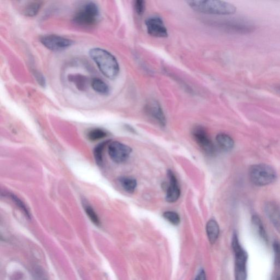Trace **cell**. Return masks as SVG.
<instances>
[{"instance_id":"cell-6","label":"cell","mask_w":280,"mask_h":280,"mask_svg":"<svg viewBox=\"0 0 280 280\" xmlns=\"http://www.w3.org/2000/svg\"><path fill=\"white\" fill-rule=\"evenodd\" d=\"M192 134L196 144L205 154L211 156L215 155V146L203 126H195L193 130Z\"/></svg>"},{"instance_id":"cell-3","label":"cell","mask_w":280,"mask_h":280,"mask_svg":"<svg viewBox=\"0 0 280 280\" xmlns=\"http://www.w3.org/2000/svg\"><path fill=\"white\" fill-rule=\"evenodd\" d=\"M249 177L253 185L263 187L274 183L277 179V174L272 166L265 164H258L250 167Z\"/></svg>"},{"instance_id":"cell-15","label":"cell","mask_w":280,"mask_h":280,"mask_svg":"<svg viewBox=\"0 0 280 280\" xmlns=\"http://www.w3.org/2000/svg\"><path fill=\"white\" fill-rule=\"evenodd\" d=\"M252 227L259 237L264 242H267L268 235L264 227L262 221L257 215H253L251 218Z\"/></svg>"},{"instance_id":"cell-27","label":"cell","mask_w":280,"mask_h":280,"mask_svg":"<svg viewBox=\"0 0 280 280\" xmlns=\"http://www.w3.org/2000/svg\"><path fill=\"white\" fill-rule=\"evenodd\" d=\"M195 280H206V274L204 270H200Z\"/></svg>"},{"instance_id":"cell-25","label":"cell","mask_w":280,"mask_h":280,"mask_svg":"<svg viewBox=\"0 0 280 280\" xmlns=\"http://www.w3.org/2000/svg\"><path fill=\"white\" fill-rule=\"evenodd\" d=\"M106 145V143H102L99 146H97L94 150V156L96 160L97 163H101L102 160V152L104 150V147Z\"/></svg>"},{"instance_id":"cell-22","label":"cell","mask_w":280,"mask_h":280,"mask_svg":"<svg viewBox=\"0 0 280 280\" xmlns=\"http://www.w3.org/2000/svg\"><path fill=\"white\" fill-rule=\"evenodd\" d=\"M8 196H9V197H10L14 202L16 203L17 206H18V208L23 211V213L25 214L28 218H30V214H29L25 204H24L20 199L14 194H8Z\"/></svg>"},{"instance_id":"cell-24","label":"cell","mask_w":280,"mask_h":280,"mask_svg":"<svg viewBox=\"0 0 280 280\" xmlns=\"http://www.w3.org/2000/svg\"><path fill=\"white\" fill-rule=\"evenodd\" d=\"M275 263L277 266L280 267V243L275 242L273 244Z\"/></svg>"},{"instance_id":"cell-9","label":"cell","mask_w":280,"mask_h":280,"mask_svg":"<svg viewBox=\"0 0 280 280\" xmlns=\"http://www.w3.org/2000/svg\"><path fill=\"white\" fill-rule=\"evenodd\" d=\"M147 32L152 36L158 38L168 37V32L162 19L158 16H152L145 21Z\"/></svg>"},{"instance_id":"cell-5","label":"cell","mask_w":280,"mask_h":280,"mask_svg":"<svg viewBox=\"0 0 280 280\" xmlns=\"http://www.w3.org/2000/svg\"><path fill=\"white\" fill-rule=\"evenodd\" d=\"M232 248L235 259V280H247L248 254L241 245L236 234L233 235Z\"/></svg>"},{"instance_id":"cell-1","label":"cell","mask_w":280,"mask_h":280,"mask_svg":"<svg viewBox=\"0 0 280 280\" xmlns=\"http://www.w3.org/2000/svg\"><path fill=\"white\" fill-rule=\"evenodd\" d=\"M90 55L102 74L111 80L115 79L120 72L119 63L110 52L100 48L91 49Z\"/></svg>"},{"instance_id":"cell-28","label":"cell","mask_w":280,"mask_h":280,"mask_svg":"<svg viewBox=\"0 0 280 280\" xmlns=\"http://www.w3.org/2000/svg\"><path fill=\"white\" fill-rule=\"evenodd\" d=\"M277 90L280 93V86L277 87Z\"/></svg>"},{"instance_id":"cell-11","label":"cell","mask_w":280,"mask_h":280,"mask_svg":"<svg viewBox=\"0 0 280 280\" xmlns=\"http://www.w3.org/2000/svg\"><path fill=\"white\" fill-rule=\"evenodd\" d=\"M168 176L169 184L166 191V200L168 203H173L178 201L181 195V190L175 175L173 172L169 170Z\"/></svg>"},{"instance_id":"cell-13","label":"cell","mask_w":280,"mask_h":280,"mask_svg":"<svg viewBox=\"0 0 280 280\" xmlns=\"http://www.w3.org/2000/svg\"><path fill=\"white\" fill-rule=\"evenodd\" d=\"M206 230L210 243L211 244H215L219 235L218 223L214 219H210L206 224Z\"/></svg>"},{"instance_id":"cell-8","label":"cell","mask_w":280,"mask_h":280,"mask_svg":"<svg viewBox=\"0 0 280 280\" xmlns=\"http://www.w3.org/2000/svg\"><path fill=\"white\" fill-rule=\"evenodd\" d=\"M108 152L111 159L116 163H122L128 159L132 149L128 146L120 142H111L108 147Z\"/></svg>"},{"instance_id":"cell-26","label":"cell","mask_w":280,"mask_h":280,"mask_svg":"<svg viewBox=\"0 0 280 280\" xmlns=\"http://www.w3.org/2000/svg\"><path fill=\"white\" fill-rule=\"evenodd\" d=\"M145 2L142 0H137L134 2V8L137 14L142 15L145 10Z\"/></svg>"},{"instance_id":"cell-18","label":"cell","mask_w":280,"mask_h":280,"mask_svg":"<svg viewBox=\"0 0 280 280\" xmlns=\"http://www.w3.org/2000/svg\"><path fill=\"white\" fill-rule=\"evenodd\" d=\"M41 7L40 2H31L27 4L24 9V14L28 17H33L36 15Z\"/></svg>"},{"instance_id":"cell-12","label":"cell","mask_w":280,"mask_h":280,"mask_svg":"<svg viewBox=\"0 0 280 280\" xmlns=\"http://www.w3.org/2000/svg\"><path fill=\"white\" fill-rule=\"evenodd\" d=\"M264 211L267 218L278 232L280 233V207L274 201H268L264 205Z\"/></svg>"},{"instance_id":"cell-4","label":"cell","mask_w":280,"mask_h":280,"mask_svg":"<svg viewBox=\"0 0 280 280\" xmlns=\"http://www.w3.org/2000/svg\"><path fill=\"white\" fill-rule=\"evenodd\" d=\"M100 17L99 8L94 2H87L78 9L74 17L73 22L81 27L94 26L99 21Z\"/></svg>"},{"instance_id":"cell-7","label":"cell","mask_w":280,"mask_h":280,"mask_svg":"<svg viewBox=\"0 0 280 280\" xmlns=\"http://www.w3.org/2000/svg\"><path fill=\"white\" fill-rule=\"evenodd\" d=\"M40 41L48 50L55 52L65 50L73 45V42L69 39L56 35L43 36Z\"/></svg>"},{"instance_id":"cell-19","label":"cell","mask_w":280,"mask_h":280,"mask_svg":"<svg viewBox=\"0 0 280 280\" xmlns=\"http://www.w3.org/2000/svg\"><path fill=\"white\" fill-rule=\"evenodd\" d=\"M107 135V132L100 128L93 129L88 132L87 137L88 139L92 141L99 140Z\"/></svg>"},{"instance_id":"cell-20","label":"cell","mask_w":280,"mask_h":280,"mask_svg":"<svg viewBox=\"0 0 280 280\" xmlns=\"http://www.w3.org/2000/svg\"><path fill=\"white\" fill-rule=\"evenodd\" d=\"M163 217L169 223L174 225H178L181 222L180 216L174 211H165L163 214Z\"/></svg>"},{"instance_id":"cell-10","label":"cell","mask_w":280,"mask_h":280,"mask_svg":"<svg viewBox=\"0 0 280 280\" xmlns=\"http://www.w3.org/2000/svg\"><path fill=\"white\" fill-rule=\"evenodd\" d=\"M145 110L148 115L155 120L159 124L165 126L166 124V117L159 103L156 100H151L145 107Z\"/></svg>"},{"instance_id":"cell-23","label":"cell","mask_w":280,"mask_h":280,"mask_svg":"<svg viewBox=\"0 0 280 280\" xmlns=\"http://www.w3.org/2000/svg\"><path fill=\"white\" fill-rule=\"evenodd\" d=\"M32 274L35 280H48L47 275L44 270L40 267L34 268Z\"/></svg>"},{"instance_id":"cell-21","label":"cell","mask_w":280,"mask_h":280,"mask_svg":"<svg viewBox=\"0 0 280 280\" xmlns=\"http://www.w3.org/2000/svg\"><path fill=\"white\" fill-rule=\"evenodd\" d=\"M84 209L87 216L92 220V222L96 225L99 226L100 224V220L94 209H93L90 205L85 203Z\"/></svg>"},{"instance_id":"cell-16","label":"cell","mask_w":280,"mask_h":280,"mask_svg":"<svg viewBox=\"0 0 280 280\" xmlns=\"http://www.w3.org/2000/svg\"><path fill=\"white\" fill-rule=\"evenodd\" d=\"M120 183L127 193H133L137 187V181L130 177H122L119 179Z\"/></svg>"},{"instance_id":"cell-2","label":"cell","mask_w":280,"mask_h":280,"mask_svg":"<svg viewBox=\"0 0 280 280\" xmlns=\"http://www.w3.org/2000/svg\"><path fill=\"white\" fill-rule=\"evenodd\" d=\"M194 11L214 15L227 16L235 13L237 8L233 4L222 1H189L187 2Z\"/></svg>"},{"instance_id":"cell-14","label":"cell","mask_w":280,"mask_h":280,"mask_svg":"<svg viewBox=\"0 0 280 280\" xmlns=\"http://www.w3.org/2000/svg\"><path fill=\"white\" fill-rule=\"evenodd\" d=\"M216 142L219 148L224 151H231L234 146L232 137L225 133L218 134L216 136Z\"/></svg>"},{"instance_id":"cell-29","label":"cell","mask_w":280,"mask_h":280,"mask_svg":"<svg viewBox=\"0 0 280 280\" xmlns=\"http://www.w3.org/2000/svg\"><path fill=\"white\" fill-rule=\"evenodd\" d=\"M275 280H280V277H278Z\"/></svg>"},{"instance_id":"cell-17","label":"cell","mask_w":280,"mask_h":280,"mask_svg":"<svg viewBox=\"0 0 280 280\" xmlns=\"http://www.w3.org/2000/svg\"><path fill=\"white\" fill-rule=\"evenodd\" d=\"M92 86L93 90L100 94L107 95L109 93V87L100 78H94L92 81Z\"/></svg>"}]
</instances>
